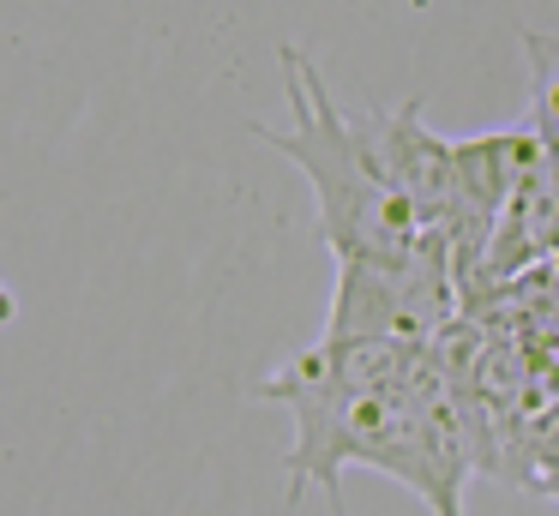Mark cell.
<instances>
[{
	"label": "cell",
	"instance_id": "8992f818",
	"mask_svg": "<svg viewBox=\"0 0 559 516\" xmlns=\"http://www.w3.org/2000/svg\"><path fill=\"white\" fill-rule=\"evenodd\" d=\"M523 55H530V127L559 151V36L523 31Z\"/></svg>",
	"mask_w": 559,
	"mask_h": 516
},
{
	"label": "cell",
	"instance_id": "277c9868",
	"mask_svg": "<svg viewBox=\"0 0 559 516\" xmlns=\"http://www.w3.org/2000/svg\"><path fill=\"white\" fill-rule=\"evenodd\" d=\"M463 312L457 259L445 228H427L403 259H337L325 336H397V343H433Z\"/></svg>",
	"mask_w": 559,
	"mask_h": 516
},
{
	"label": "cell",
	"instance_id": "5b68a950",
	"mask_svg": "<svg viewBox=\"0 0 559 516\" xmlns=\"http://www.w3.org/2000/svg\"><path fill=\"white\" fill-rule=\"evenodd\" d=\"M367 144H373V163L391 187L409 199V211L421 216V228H445L457 223L463 199H457V151L439 139L421 120V103H397V108H367Z\"/></svg>",
	"mask_w": 559,
	"mask_h": 516
},
{
	"label": "cell",
	"instance_id": "6da1fadb",
	"mask_svg": "<svg viewBox=\"0 0 559 516\" xmlns=\"http://www.w3.org/2000/svg\"><path fill=\"white\" fill-rule=\"evenodd\" d=\"M283 79H289V108L295 127H253L259 144H271L277 156H289L319 199V240L337 259H403L415 252V240L427 235L421 216L409 211L397 187L379 175L373 144H367V120L337 108V96L325 91L313 55L283 43Z\"/></svg>",
	"mask_w": 559,
	"mask_h": 516
},
{
	"label": "cell",
	"instance_id": "3957f363",
	"mask_svg": "<svg viewBox=\"0 0 559 516\" xmlns=\"http://www.w3.org/2000/svg\"><path fill=\"white\" fill-rule=\"evenodd\" d=\"M349 463L403 480L433 516H463V480L475 475V432L451 372L421 348L409 384L385 391L349 439Z\"/></svg>",
	"mask_w": 559,
	"mask_h": 516
},
{
	"label": "cell",
	"instance_id": "ba28073f",
	"mask_svg": "<svg viewBox=\"0 0 559 516\" xmlns=\"http://www.w3.org/2000/svg\"><path fill=\"white\" fill-rule=\"evenodd\" d=\"M530 492H535V499H554V504H559V468H554V475H542Z\"/></svg>",
	"mask_w": 559,
	"mask_h": 516
},
{
	"label": "cell",
	"instance_id": "52a82bcc",
	"mask_svg": "<svg viewBox=\"0 0 559 516\" xmlns=\"http://www.w3.org/2000/svg\"><path fill=\"white\" fill-rule=\"evenodd\" d=\"M559 468V403H542L535 420L523 427V444H518V468H511V487L530 492L542 475Z\"/></svg>",
	"mask_w": 559,
	"mask_h": 516
},
{
	"label": "cell",
	"instance_id": "9c48e42d",
	"mask_svg": "<svg viewBox=\"0 0 559 516\" xmlns=\"http://www.w3.org/2000/svg\"><path fill=\"white\" fill-rule=\"evenodd\" d=\"M554 271H559V252H554Z\"/></svg>",
	"mask_w": 559,
	"mask_h": 516
},
{
	"label": "cell",
	"instance_id": "7a4b0ae2",
	"mask_svg": "<svg viewBox=\"0 0 559 516\" xmlns=\"http://www.w3.org/2000/svg\"><path fill=\"white\" fill-rule=\"evenodd\" d=\"M427 343H397V336H319L313 348L277 360L253 384V403L289 408L295 415V451H289V499L325 492L331 511H343L337 487L349 468V439L361 415L385 391L409 384L415 360Z\"/></svg>",
	"mask_w": 559,
	"mask_h": 516
}]
</instances>
